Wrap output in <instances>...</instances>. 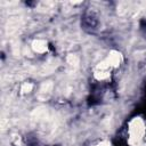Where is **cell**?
Here are the masks:
<instances>
[{
    "instance_id": "6da1fadb",
    "label": "cell",
    "mask_w": 146,
    "mask_h": 146,
    "mask_svg": "<svg viewBox=\"0 0 146 146\" xmlns=\"http://www.w3.org/2000/svg\"><path fill=\"white\" fill-rule=\"evenodd\" d=\"M129 133H130V141L131 143L135 141L136 145H138V143L141 140V138L145 133V125H144V122L141 121V119L136 117L130 122Z\"/></svg>"
},
{
    "instance_id": "7a4b0ae2",
    "label": "cell",
    "mask_w": 146,
    "mask_h": 146,
    "mask_svg": "<svg viewBox=\"0 0 146 146\" xmlns=\"http://www.w3.org/2000/svg\"><path fill=\"white\" fill-rule=\"evenodd\" d=\"M52 89H54V83L52 81H46L41 84L40 87V90H39V94H38V98L40 100H46L50 97L51 92H52Z\"/></svg>"
},
{
    "instance_id": "3957f363",
    "label": "cell",
    "mask_w": 146,
    "mask_h": 146,
    "mask_svg": "<svg viewBox=\"0 0 146 146\" xmlns=\"http://www.w3.org/2000/svg\"><path fill=\"white\" fill-rule=\"evenodd\" d=\"M21 27V18L18 17H11L8 19L7 25H6V31L8 34H14L18 31Z\"/></svg>"
},
{
    "instance_id": "277c9868",
    "label": "cell",
    "mask_w": 146,
    "mask_h": 146,
    "mask_svg": "<svg viewBox=\"0 0 146 146\" xmlns=\"http://www.w3.org/2000/svg\"><path fill=\"white\" fill-rule=\"evenodd\" d=\"M47 42L44 40H34L32 42V49L35 51V52H39V54H42L44 51H47Z\"/></svg>"
},
{
    "instance_id": "5b68a950",
    "label": "cell",
    "mask_w": 146,
    "mask_h": 146,
    "mask_svg": "<svg viewBox=\"0 0 146 146\" xmlns=\"http://www.w3.org/2000/svg\"><path fill=\"white\" fill-rule=\"evenodd\" d=\"M110 64V66H113V67H117L120 65V60H121V55L117 52V51H111L110 55H108V58L106 59Z\"/></svg>"
},
{
    "instance_id": "8992f818",
    "label": "cell",
    "mask_w": 146,
    "mask_h": 146,
    "mask_svg": "<svg viewBox=\"0 0 146 146\" xmlns=\"http://www.w3.org/2000/svg\"><path fill=\"white\" fill-rule=\"evenodd\" d=\"M66 62H67V64H68L71 67L76 68V67L79 66L80 59H79L78 55H75V54H70V55L66 57Z\"/></svg>"
},
{
    "instance_id": "52a82bcc",
    "label": "cell",
    "mask_w": 146,
    "mask_h": 146,
    "mask_svg": "<svg viewBox=\"0 0 146 146\" xmlns=\"http://www.w3.org/2000/svg\"><path fill=\"white\" fill-rule=\"evenodd\" d=\"M110 76V73L107 71H100V70H97L95 72V78L97 80H104V79H107Z\"/></svg>"
},
{
    "instance_id": "ba28073f",
    "label": "cell",
    "mask_w": 146,
    "mask_h": 146,
    "mask_svg": "<svg viewBox=\"0 0 146 146\" xmlns=\"http://www.w3.org/2000/svg\"><path fill=\"white\" fill-rule=\"evenodd\" d=\"M32 89H33V84L32 83H29V82H25V83H23V86L21 88V91L23 94H26V92H30Z\"/></svg>"
},
{
    "instance_id": "9c48e42d",
    "label": "cell",
    "mask_w": 146,
    "mask_h": 146,
    "mask_svg": "<svg viewBox=\"0 0 146 146\" xmlns=\"http://www.w3.org/2000/svg\"><path fill=\"white\" fill-rule=\"evenodd\" d=\"M1 128H2V129H6V128H7V120H6L5 117L1 120Z\"/></svg>"
},
{
    "instance_id": "30bf717a",
    "label": "cell",
    "mask_w": 146,
    "mask_h": 146,
    "mask_svg": "<svg viewBox=\"0 0 146 146\" xmlns=\"http://www.w3.org/2000/svg\"><path fill=\"white\" fill-rule=\"evenodd\" d=\"M96 146H111V144H110L108 141H102V143H99V144L96 145Z\"/></svg>"
},
{
    "instance_id": "8fae6325",
    "label": "cell",
    "mask_w": 146,
    "mask_h": 146,
    "mask_svg": "<svg viewBox=\"0 0 146 146\" xmlns=\"http://www.w3.org/2000/svg\"><path fill=\"white\" fill-rule=\"evenodd\" d=\"M14 138H15V144L18 145L19 144V136H14Z\"/></svg>"
}]
</instances>
